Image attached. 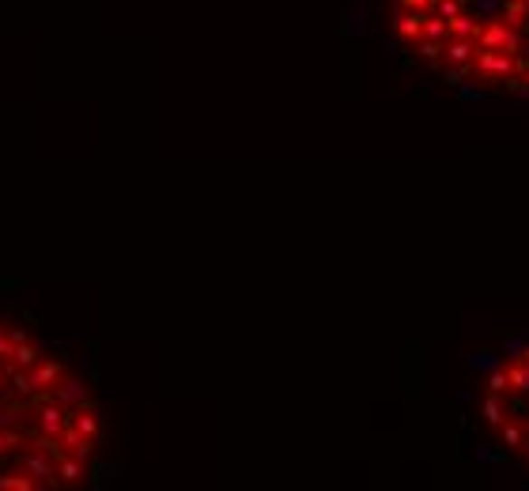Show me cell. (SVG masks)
Listing matches in <instances>:
<instances>
[{"mask_svg": "<svg viewBox=\"0 0 529 491\" xmlns=\"http://www.w3.org/2000/svg\"><path fill=\"white\" fill-rule=\"evenodd\" d=\"M8 326V340H12V348L15 345H24V340L31 336V329H24V326H15V322H5Z\"/></svg>", "mask_w": 529, "mask_h": 491, "instance_id": "cell-23", "label": "cell"}, {"mask_svg": "<svg viewBox=\"0 0 529 491\" xmlns=\"http://www.w3.org/2000/svg\"><path fill=\"white\" fill-rule=\"evenodd\" d=\"M69 374V359L65 355H42L34 367L27 371H12V390L15 401H38V397H50L53 386Z\"/></svg>", "mask_w": 529, "mask_h": 491, "instance_id": "cell-1", "label": "cell"}, {"mask_svg": "<svg viewBox=\"0 0 529 491\" xmlns=\"http://www.w3.org/2000/svg\"><path fill=\"white\" fill-rule=\"evenodd\" d=\"M397 8H409V12H431L435 0H393Z\"/></svg>", "mask_w": 529, "mask_h": 491, "instance_id": "cell-22", "label": "cell"}, {"mask_svg": "<svg viewBox=\"0 0 529 491\" xmlns=\"http://www.w3.org/2000/svg\"><path fill=\"white\" fill-rule=\"evenodd\" d=\"M27 439H31V435L24 431V427H0V465L12 461V454H15Z\"/></svg>", "mask_w": 529, "mask_h": 491, "instance_id": "cell-13", "label": "cell"}, {"mask_svg": "<svg viewBox=\"0 0 529 491\" xmlns=\"http://www.w3.org/2000/svg\"><path fill=\"white\" fill-rule=\"evenodd\" d=\"M499 439H503L506 450H518L522 439H525V420H506V423L499 427Z\"/></svg>", "mask_w": 529, "mask_h": 491, "instance_id": "cell-16", "label": "cell"}, {"mask_svg": "<svg viewBox=\"0 0 529 491\" xmlns=\"http://www.w3.org/2000/svg\"><path fill=\"white\" fill-rule=\"evenodd\" d=\"M477 42L473 38H447V46H442V57L450 61V65H473L477 57Z\"/></svg>", "mask_w": 529, "mask_h": 491, "instance_id": "cell-11", "label": "cell"}, {"mask_svg": "<svg viewBox=\"0 0 529 491\" xmlns=\"http://www.w3.org/2000/svg\"><path fill=\"white\" fill-rule=\"evenodd\" d=\"M484 423H488V427H503L506 420H511V416H506V404H503V397L499 393H488V397H484Z\"/></svg>", "mask_w": 529, "mask_h": 491, "instance_id": "cell-14", "label": "cell"}, {"mask_svg": "<svg viewBox=\"0 0 529 491\" xmlns=\"http://www.w3.org/2000/svg\"><path fill=\"white\" fill-rule=\"evenodd\" d=\"M42 355H46V348H42L34 336H27L24 345H15V348H12L8 363H12V371H27V367H34V363H38Z\"/></svg>", "mask_w": 529, "mask_h": 491, "instance_id": "cell-10", "label": "cell"}, {"mask_svg": "<svg viewBox=\"0 0 529 491\" xmlns=\"http://www.w3.org/2000/svg\"><path fill=\"white\" fill-rule=\"evenodd\" d=\"M506 378H511V393H529V363L511 359L506 363Z\"/></svg>", "mask_w": 529, "mask_h": 491, "instance_id": "cell-15", "label": "cell"}, {"mask_svg": "<svg viewBox=\"0 0 529 491\" xmlns=\"http://www.w3.org/2000/svg\"><path fill=\"white\" fill-rule=\"evenodd\" d=\"M57 446H61V450H65V454L80 458V461H91V458H95V450H99V446H95L91 439H83V435L76 431V427H69V423H65V431H61Z\"/></svg>", "mask_w": 529, "mask_h": 491, "instance_id": "cell-9", "label": "cell"}, {"mask_svg": "<svg viewBox=\"0 0 529 491\" xmlns=\"http://www.w3.org/2000/svg\"><path fill=\"white\" fill-rule=\"evenodd\" d=\"M447 27H450V38H480V19L477 15H469V12H458L454 19H447Z\"/></svg>", "mask_w": 529, "mask_h": 491, "instance_id": "cell-12", "label": "cell"}, {"mask_svg": "<svg viewBox=\"0 0 529 491\" xmlns=\"http://www.w3.org/2000/svg\"><path fill=\"white\" fill-rule=\"evenodd\" d=\"M91 477V461H80L57 446V487H83Z\"/></svg>", "mask_w": 529, "mask_h": 491, "instance_id": "cell-7", "label": "cell"}, {"mask_svg": "<svg viewBox=\"0 0 529 491\" xmlns=\"http://www.w3.org/2000/svg\"><path fill=\"white\" fill-rule=\"evenodd\" d=\"M61 409H69V412H76V409H83V404H91L95 401V393H91V386H88V378H80V374H65L53 386V393H50Z\"/></svg>", "mask_w": 529, "mask_h": 491, "instance_id": "cell-5", "label": "cell"}, {"mask_svg": "<svg viewBox=\"0 0 529 491\" xmlns=\"http://www.w3.org/2000/svg\"><path fill=\"white\" fill-rule=\"evenodd\" d=\"M69 427H76V431L83 439H91L95 446H102V439H106V423H102V412H99L95 401L83 404V409H76V412H69Z\"/></svg>", "mask_w": 529, "mask_h": 491, "instance_id": "cell-6", "label": "cell"}, {"mask_svg": "<svg viewBox=\"0 0 529 491\" xmlns=\"http://www.w3.org/2000/svg\"><path fill=\"white\" fill-rule=\"evenodd\" d=\"M503 19H506V24H515L518 31L529 27V0H506V5H503Z\"/></svg>", "mask_w": 529, "mask_h": 491, "instance_id": "cell-17", "label": "cell"}, {"mask_svg": "<svg viewBox=\"0 0 529 491\" xmlns=\"http://www.w3.org/2000/svg\"><path fill=\"white\" fill-rule=\"evenodd\" d=\"M423 15L428 12H409V8H397V15L390 19V27L401 42H420L423 38Z\"/></svg>", "mask_w": 529, "mask_h": 491, "instance_id": "cell-8", "label": "cell"}, {"mask_svg": "<svg viewBox=\"0 0 529 491\" xmlns=\"http://www.w3.org/2000/svg\"><path fill=\"white\" fill-rule=\"evenodd\" d=\"M458 12H465V0H435L431 5V15H439V19H454Z\"/></svg>", "mask_w": 529, "mask_h": 491, "instance_id": "cell-20", "label": "cell"}, {"mask_svg": "<svg viewBox=\"0 0 529 491\" xmlns=\"http://www.w3.org/2000/svg\"><path fill=\"white\" fill-rule=\"evenodd\" d=\"M473 76L484 80V83H503V80H511L515 76V57L511 53H499V50H477L473 57Z\"/></svg>", "mask_w": 529, "mask_h": 491, "instance_id": "cell-4", "label": "cell"}, {"mask_svg": "<svg viewBox=\"0 0 529 491\" xmlns=\"http://www.w3.org/2000/svg\"><path fill=\"white\" fill-rule=\"evenodd\" d=\"M515 359H522V363H529V345H525V348H522V352H518Z\"/></svg>", "mask_w": 529, "mask_h": 491, "instance_id": "cell-24", "label": "cell"}, {"mask_svg": "<svg viewBox=\"0 0 529 491\" xmlns=\"http://www.w3.org/2000/svg\"><path fill=\"white\" fill-rule=\"evenodd\" d=\"M442 46H447V42H435V38H420L416 42V53L428 61V65H439L442 61Z\"/></svg>", "mask_w": 529, "mask_h": 491, "instance_id": "cell-19", "label": "cell"}, {"mask_svg": "<svg viewBox=\"0 0 529 491\" xmlns=\"http://www.w3.org/2000/svg\"><path fill=\"white\" fill-rule=\"evenodd\" d=\"M423 38H435V42H447L450 38V27H447V19H439V15H423Z\"/></svg>", "mask_w": 529, "mask_h": 491, "instance_id": "cell-18", "label": "cell"}, {"mask_svg": "<svg viewBox=\"0 0 529 491\" xmlns=\"http://www.w3.org/2000/svg\"><path fill=\"white\" fill-rule=\"evenodd\" d=\"M488 393L511 397V378H506V371H496V374H488Z\"/></svg>", "mask_w": 529, "mask_h": 491, "instance_id": "cell-21", "label": "cell"}, {"mask_svg": "<svg viewBox=\"0 0 529 491\" xmlns=\"http://www.w3.org/2000/svg\"><path fill=\"white\" fill-rule=\"evenodd\" d=\"M65 423H69V409H61L53 397L27 401V435L57 442L61 431H65Z\"/></svg>", "mask_w": 529, "mask_h": 491, "instance_id": "cell-2", "label": "cell"}, {"mask_svg": "<svg viewBox=\"0 0 529 491\" xmlns=\"http://www.w3.org/2000/svg\"><path fill=\"white\" fill-rule=\"evenodd\" d=\"M477 46H484V50H499V53H511V57H518V53H522V31H518L515 24H506L503 15H496V19H488V24L480 27Z\"/></svg>", "mask_w": 529, "mask_h": 491, "instance_id": "cell-3", "label": "cell"}]
</instances>
